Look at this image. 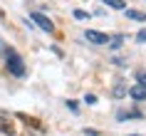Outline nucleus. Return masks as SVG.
Returning <instances> with one entry per match:
<instances>
[{
	"instance_id": "nucleus-4",
	"label": "nucleus",
	"mask_w": 146,
	"mask_h": 136,
	"mask_svg": "<svg viewBox=\"0 0 146 136\" xmlns=\"http://www.w3.org/2000/svg\"><path fill=\"white\" fill-rule=\"evenodd\" d=\"M84 37L89 40V42H94V45H107L109 42V35H104V32H99V30H84Z\"/></svg>"
},
{
	"instance_id": "nucleus-10",
	"label": "nucleus",
	"mask_w": 146,
	"mask_h": 136,
	"mask_svg": "<svg viewBox=\"0 0 146 136\" xmlns=\"http://www.w3.org/2000/svg\"><path fill=\"white\" fill-rule=\"evenodd\" d=\"M104 5H109V8H114V10H126L124 0H104Z\"/></svg>"
},
{
	"instance_id": "nucleus-18",
	"label": "nucleus",
	"mask_w": 146,
	"mask_h": 136,
	"mask_svg": "<svg viewBox=\"0 0 146 136\" xmlns=\"http://www.w3.org/2000/svg\"><path fill=\"white\" fill-rule=\"evenodd\" d=\"M5 50H8V45H5V42L0 40V54H5Z\"/></svg>"
},
{
	"instance_id": "nucleus-14",
	"label": "nucleus",
	"mask_w": 146,
	"mask_h": 136,
	"mask_svg": "<svg viewBox=\"0 0 146 136\" xmlns=\"http://www.w3.org/2000/svg\"><path fill=\"white\" fill-rule=\"evenodd\" d=\"M136 42H146V30H139L136 32Z\"/></svg>"
},
{
	"instance_id": "nucleus-13",
	"label": "nucleus",
	"mask_w": 146,
	"mask_h": 136,
	"mask_svg": "<svg viewBox=\"0 0 146 136\" xmlns=\"http://www.w3.org/2000/svg\"><path fill=\"white\" fill-rule=\"evenodd\" d=\"M67 109H69V111H74V114H77V111H79V104L74 102V99H67Z\"/></svg>"
},
{
	"instance_id": "nucleus-7",
	"label": "nucleus",
	"mask_w": 146,
	"mask_h": 136,
	"mask_svg": "<svg viewBox=\"0 0 146 136\" xmlns=\"http://www.w3.org/2000/svg\"><path fill=\"white\" fill-rule=\"evenodd\" d=\"M126 94H129L126 82H124V79H119V82H116V87H114V92H111V97H114V99H124Z\"/></svg>"
},
{
	"instance_id": "nucleus-6",
	"label": "nucleus",
	"mask_w": 146,
	"mask_h": 136,
	"mask_svg": "<svg viewBox=\"0 0 146 136\" xmlns=\"http://www.w3.org/2000/svg\"><path fill=\"white\" fill-rule=\"evenodd\" d=\"M0 134H5V136H15V124H13L8 116H0Z\"/></svg>"
},
{
	"instance_id": "nucleus-15",
	"label": "nucleus",
	"mask_w": 146,
	"mask_h": 136,
	"mask_svg": "<svg viewBox=\"0 0 146 136\" xmlns=\"http://www.w3.org/2000/svg\"><path fill=\"white\" fill-rule=\"evenodd\" d=\"M74 17H77V20H84V17H89V15H87L84 10H74Z\"/></svg>"
},
{
	"instance_id": "nucleus-17",
	"label": "nucleus",
	"mask_w": 146,
	"mask_h": 136,
	"mask_svg": "<svg viewBox=\"0 0 146 136\" xmlns=\"http://www.w3.org/2000/svg\"><path fill=\"white\" fill-rule=\"evenodd\" d=\"M84 136H99L97 131H92V129H84Z\"/></svg>"
},
{
	"instance_id": "nucleus-2",
	"label": "nucleus",
	"mask_w": 146,
	"mask_h": 136,
	"mask_svg": "<svg viewBox=\"0 0 146 136\" xmlns=\"http://www.w3.org/2000/svg\"><path fill=\"white\" fill-rule=\"evenodd\" d=\"M30 20H32L35 25H37L40 30H45V32H54L52 20H50L47 15H42V13H37V10H35V13H30Z\"/></svg>"
},
{
	"instance_id": "nucleus-8",
	"label": "nucleus",
	"mask_w": 146,
	"mask_h": 136,
	"mask_svg": "<svg viewBox=\"0 0 146 136\" xmlns=\"http://www.w3.org/2000/svg\"><path fill=\"white\" fill-rule=\"evenodd\" d=\"M144 114L141 111H116V119L119 121H126V119H141Z\"/></svg>"
},
{
	"instance_id": "nucleus-5",
	"label": "nucleus",
	"mask_w": 146,
	"mask_h": 136,
	"mask_svg": "<svg viewBox=\"0 0 146 136\" xmlns=\"http://www.w3.org/2000/svg\"><path fill=\"white\" fill-rule=\"evenodd\" d=\"M129 97L134 99V102H146V87H141V84H134L129 89Z\"/></svg>"
},
{
	"instance_id": "nucleus-11",
	"label": "nucleus",
	"mask_w": 146,
	"mask_h": 136,
	"mask_svg": "<svg viewBox=\"0 0 146 136\" xmlns=\"http://www.w3.org/2000/svg\"><path fill=\"white\" fill-rule=\"evenodd\" d=\"M121 45H124V37H121V35H119V37H114V40H109V47H111V50H119Z\"/></svg>"
},
{
	"instance_id": "nucleus-12",
	"label": "nucleus",
	"mask_w": 146,
	"mask_h": 136,
	"mask_svg": "<svg viewBox=\"0 0 146 136\" xmlns=\"http://www.w3.org/2000/svg\"><path fill=\"white\" fill-rule=\"evenodd\" d=\"M136 84L146 87V72H144V69H139V72H136Z\"/></svg>"
},
{
	"instance_id": "nucleus-9",
	"label": "nucleus",
	"mask_w": 146,
	"mask_h": 136,
	"mask_svg": "<svg viewBox=\"0 0 146 136\" xmlns=\"http://www.w3.org/2000/svg\"><path fill=\"white\" fill-rule=\"evenodd\" d=\"M124 13H126V17H131V20H136V23H144L146 20V13H141V10H124Z\"/></svg>"
},
{
	"instance_id": "nucleus-16",
	"label": "nucleus",
	"mask_w": 146,
	"mask_h": 136,
	"mask_svg": "<svg viewBox=\"0 0 146 136\" xmlns=\"http://www.w3.org/2000/svg\"><path fill=\"white\" fill-rule=\"evenodd\" d=\"M84 102H87V104H94V102H97V97H94V94H87Z\"/></svg>"
},
{
	"instance_id": "nucleus-1",
	"label": "nucleus",
	"mask_w": 146,
	"mask_h": 136,
	"mask_svg": "<svg viewBox=\"0 0 146 136\" xmlns=\"http://www.w3.org/2000/svg\"><path fill=\"white\" fill-rule=\"evenodd\" d=\"M5 64H8V72L13 77H25V62H23V57H20L13 47L5 50Z\"/></svg>"
},
{
	"instance_id": "nucleus-3",
	"label": "nucleus",
	"mask_w": 146,
	"mask_h": 136,
	"mask_svg": "<svg viewBox=\"0 0 146 136\" xmlns=\"http://www.w3.org/2000/svg\"><path fill=\"white\" fill-rule=\"evenodd\" d=\"M17 119L23 121L25 126H30V129H35V131H45V124H42V121L40 119H35V116H30V114H17Z\"/></svg>"
}]
</instances>
